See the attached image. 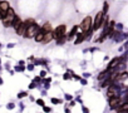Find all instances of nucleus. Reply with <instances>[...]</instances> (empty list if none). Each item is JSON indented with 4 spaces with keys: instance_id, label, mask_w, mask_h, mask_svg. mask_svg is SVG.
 I'll use <instances>...</instances> for the list:
<instances>
[{
    "instance_id": "f257e3e1",
    "label": "nucleus",
    "mask_w": 128,
    "mask_h": 113,
    "mask_svg": "<svg viewBox=\"0 0 128 113\" xmlns=\"http://www.w3.org/2000/svg\"><path fill=\"white\" fill-rule=\"evenodd\" d=\"M39 30H40V28L34 23L33 25H30V27H28V29H27V31H25L24 36H25V38H35V35L39 33Z\"/></svg>"
},
{
    "instance_id": "f03ea898",
    "label": "nucleus",
    "mask_w": 128,
    "mask_h": 113,
    "mask_svg": "<svg viewBox=\"0 0 128 113\" xmlns=\"http://www.w3.org/2000/svg\"><path fill=\"white\" fill-rule=\"evenodd\" d=\"M103 16H104V13L103 12H99L96 16V20L93 23V30H98L101 27H102V23H103Z\"/></svg>"
},
{
    "instance_id": "7ed1b4c3",
    "label": "nucleus",
    "mask_w": 128,
    "mask_h": 113,
    "mask_svg": "<svg viewBox=\"0 0 128 113\" xmlns=\"http://www.w3.org/2000/svg\"><path fill=\"white\" fill-rule=\"evenodd\" d=\"M92 25H93L92 18H90V16H87L85 19L83 20V23L80 24V28H82V30H83L84 33H87V31H89V30H90Z\"/></svg>"
},
{
    "instance_id": "20e7f679",
    "label": "nucleus",
    "mask_w": 128,
    "mask_h": 113,
    "mask_svg": "<svg viewBox=\"0 0 128 113\" xmlns=\"http://www.w3.org/2000/svg\"><path fill=\"white\" fill-rule=\"evenodd\" d=\"M53 35L55 39H59L62 36L65 35V25H59V27L55 28V30L53 31Z\"/></svg>"
},
{
    "instance_id": "39448f33",
    "label": "nucleus",
    "mask_w": 128,
    "mask_h": 113,
    "mask_svg": "<svg viewBox=\"0 0 128 113\" xmlns=\"http://www.w3.org/2000/svg\"><path fill=\"white\" fill-rule=\"evenodd\" d=\"M123 103H120V101H119L118 97H112L111 101H109V105H111V108H118Z\"/></svg>"
},
{
    "instance_id": "423d86ee",
    "label": "nucleus",
    "mask_w": 128,
    "mask_h": 113,
    "mask_svg": "<svg viewBox=\"0 0 128 113\" xmlns=\"http://www.w3.org/2000/svg\"><path fill=\"white\" fill-rule=\"evenodd\" d=\"M21 23H23V21H21V20H20V19H19V18H18V16H15V19L13 20V24H12V27H13L14 29H15V30H18V29H19V27L21 25Z\"/></svg>"
},
{
    "instance_id": "0eeeda50",
    "label": "nucleus",
    "mask_w": 128,
    "mask_h": 113,
    "mask_svg": "<svg viewBox=\"0 0 128 113\" xmlns=\"http://www.w3.org/2000/svg\"><path fill=\"white\" fill-rule=\"evenodd\" d=\"M54 38L53 35V31H49V33H45L44 34V39H43V43H49L52 39Z\"/></svg>"
},
{
    "instance_id": "6e6552de",
    "label": "nucleus",
    "mask_w": 128,
    "mask_h": 113,
    "mask_svg": "<svg viewBox=\"0 0 128 113\" xmlns=\"http://www.w3.org/2000/svg\"><path fill=\"white\" fill-rule=\"evenodd\" d=\"M116 93H117V88H116V87H113V86H111V87H109V88H108L107 96H108L109 98H112V97L114 96Z\"/></svg>"
},
{
    "instance_id": "1a4fd4ad",
    "label": "nucleus",
    "mask_w": 128,
    "mask_h": 113,
    "mask_svg": "<svg viewBox=\"0 0 128 113\" xmlns=\"http://www.w3.org/2000/svg\"><path fill=\"white\" fill-rule=\"evenodd\" d=\"M40 30L44 33V34H45V33H49V31H52V25H50L49 23H45V24L42 27V29H40Z\"/></svg>"
},
{
    "instance_id": "9d476101",
    "label": "nucleus",
    "mask_w": 128,
    "mask_h": 113,
    "mask_svg": "<svg viewBox=\"0 0 128 113\" xmlns=\"http://www.w3.org/2000/svg\"><path fill=\"white\" fill-rule=\"evenodd\" d=\"M0 9H1L3 12H8V10L10 9L9 3L8 1H0Z\"/></svg>"
},
{
    "instance_id": "9b49d317",
    "label": "nucleus",
    "mask_w": 128,
    "mask_h": 113,
    "mask_svg": "<svg viewBox=\"0 0 128 113\" xmlns=\"http://www.w3.org/2000/svg\"><path fill=\"white\" fill-rule=\"evenodd\" d=\"M126 78H128V72H122V73H118V75L116 77V79H118V81H124Z\"/></svg>"
},
{
    "instance_id": "f8f14e48",
    "label": "nucleus",
    "mask_w": 128,
    "mask_h": 113,
    "mask_svg": "<svg viewBox=\"0 0 128 113\" xmlns=\"http://www.w3.org/2000/svg\"><path fill=\"white\" fill-rule=\"evenodd\" d=\"M118 63H119V59H118V58H114V59H112V62L108 64V69H113Z\"/></svg>"
},
{
    "instance_id": "ddd939ff",
    "label": "nucleus",
    "mask_w": 128,
    "mask_h": 113,
    "mask_svg": "<svg viewBox=\"0 0 128 113\" xmlns=\"http://www.w3.org/2000/svg\"><path fill=\"white\" fill-rule=\"evenodd\" d=\"M43 39H44V33L42 30H39V33L35 35V40L36 42H43Z\"/></svg>"
},
{
    "instance_id": "4468645a",
    "label": "nucleus",
    "mask_w": 128,
    "mask_h": 113,
    "mask_svg": "<svg viewBox=\"0 0 128 113\" xmlns=\"http://www.w3.org/2000/svg\"><path fill=\"white\" fill-rule=\"evenodd\" d=\"M119 109H120L122 112H126V113H128V103H123V104L119 107Z\"/></svg>"
},
{
    "instance_id": "2eb2a0df",
    "label": "nucleus",
    "mask_w": 128,
    "mask_h": 113,
    "mask_svg": "<svg viewBox=\"0 0 128 113\" xmlns=\"http://www.w3.org/2000/svg\"><path fill=\"white\" fill-rule=\"evenodd\" d=\"M84 38H85V35H84V34H80V35L78 36V38H77V40H75V44H79V43L82 42Z\"/></svg>"
},
{
    "instance_id": "dca6fc26",
    "label": "nucleus",
    "mask_w": 128,
    "mask_h": 113,
    "mask_svg": "<svg viewBox=\"0 0 128 113\" xmlns=\"http://www.w3.org/2000/svg\"><path fill=\"white\" fill-rule=\"evenodd\" d=\"M5 16H6V12H3V10L0 9V19L3 20V19H4Z\"/></svg>"
},
{
    "instance_id": "f3484780",
    "label": "nucleus",
    "mask_w": 128,
    "mask_h": 113,
    "mask_svg": "<svg viewBox=\"0 0 128 113\" xmlns=\"http://www.w3.org/2000/svg\"><path fill=\"white\" fill-rule=\"evenodd\" d=\"M75 31H77V27H74V28L72 29V31H70V35H69L68 38H72V36H73V35L75 34Z\"/></svg>"
},
{
    "instance_id": "a211bd4d",
    "label": "nucleus",
    "mask_w": 128,
    "mask_h": 113,
    "mask_svg": "<svg viewBox=\"0 0 128 113\" xmlns=\"http://www.w3.org/2000/svg\"><path fill=\"white\" fill-rule=\"evenodd\" d=\"M108 8H109V6H108V3H104V8H103V13H104V14L107 13Z\"/></svg>"
},
{
    "instance_id": "6ab92c4d",
    "label": "nucleus",
    "mask_w": 128,
    "mask_h": 113,
    "mask_svg": "<svg viewBox=\"0 0 128 113\" xmlns=\"http://www.w3.org/2000/svg\"><path fill=\"white\" fill-rule=\"evenodd\" d=\"M52 101H53V102H54V103H55V104H57V103H59V102H60L59 99H52Z\"/></svg>"
},
{
    "instance_id": "aec40b11",
    "label": "nucleus",
    "mask_w": 128,
    "mask_h": 113,
    "mask_svg": "<svg viewBox=\"0 0 128 113\" xmlns=\"http://www.w3.org/2000/svg\"><path fill=\"white\" fill-rule=\"evenodd\" d=\"M38 104H40V105H43V104H44V103H43V101H42V99H39V101H38Z\"/></svg>"
}]
</instances>
